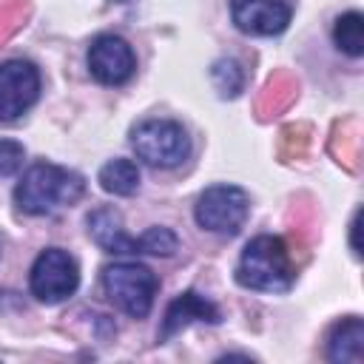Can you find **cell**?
<instances>
[{"label":"cell","instance_id":"obj_14","mask_svg":"<svg viewBox=\"0 0 364 364\" xmlns=\"http://www.w3.org/2000/svg\"><path fill=\"white\" fill-rule=\"evenodd\" d=\"M333 40L336 46L350 54V57H361L364 54V17L358 11H347L336 20V28H333Z\"/></svg>","mask_w":364,"mask_h":364},{"label":"cell","instance_id":"obj_2","mask_svg":"<svg viewBox=\"0 0 364 364\" xmlns=\"http://www.w3.org/2000/svg\"><path fill=\"white\" fill-rule=\"evenodd\" d=\"M236 282L262 293H284L293 284V262L284 239L256 236L242 250L236 264Z\"/></svg>","mask_w":364,"mask_h":364},{"label":"cell","instance_id":"obj_16","mask_svg":"<svg viewBox=\"0 0 364 364\" xmlns=\"http://www.w3.org/2000/svg\"><path fill=\"white\" fill-rule=\"evenodd\" d=\"M176 236L168 228H151L139 236V253H151V256H171L176 250Z\"/></svg>","mask_w":364,"mask_h":364},{"label":"cell","instance_id":"obj_7","mask_svg":"<svg viewBox=\"0 0 364 364\" xmlns=\"http://www.w3.org/2000/svg\"><path fill=\"white\" fill-rule=\"evenodd\" d=\"M40 94V71L28 60H9L0 65V119H17Z\"/></svg>","mask_w":364,"mask_h":364},{"label":"cell","instance_id":"obj_11","mask_svg":"<svg viewBox=\"0 0 364 364\" xmlns=\"http://www.w3.org/2000/svg\"><path fill=\"white\" fill-rule=\"evenodd\" d=\"M191 321H210V324H216V321H219V310H216L208 299H202L199 293H193V290L182 293V296L168 307L159 338H162V341H165V338H171L173 333L185 330Z\"/></svg>","mask_w":364,"mask_h":364},{"label":"cell","instance_id":"obj_4","mask_svg":"<svg viewBox=\"0 0 364 364\" xmlns=\"http://www.w3.org/2000/svg\"><path fill=\"white\" fill-rule=\"evenodd\" d=\"M131 145L136 156L154 168H176L191 154V139L185 128L173 119H145L131 131Z\"/></svg>","mask_w":364,"mask_h":364},{"label":"cell","instance_id":"obj_18","mask_svg":"<svg viewBox=\"0 0 364 364\" xmlns=\"http://www.w3.org/2000/svg\"><path fill=\"white\" fill-rule=\"evenodd\" d=\"M350 228H353V250H355V256H358V253H361V250H358V213H355V219H353Z\"/></svg>","mask_w":364,"mask_h":364},{"label":"cell","instance_id":"obj_12","mask_svg":"<svg viewBox=\"0 0 364 364\" xmlns=\"http://www.w3.org/2000/svg\"><path fill=\"white\" fill-rule=\"evenodd\" d=\"M327 355H330V361H338V364H361L364 361V324H361V318L350 316L333 327L330 341H327Z\"/></svg>","mask_w":364,"mask_h":364},{"label":"cell","instance_id":"obj_3","mask_svg":"<svg viewBox=\"0 0 364 364\" xmlns=\"http://www.w3.org/2000/svg\"><path fill=\"white\" fill-rule=\"evenodd\" d=\"M102 284L108 299L128 316L142 318L151 313L154 293H156V276L151 267L139 262H117L102 270Z\"/></svg>","mask_w":364,"mask_h":364},{"label":"cell","instance_id":"obj_15","mask_svg":"<svg viewBox=\"0 0 364 364\" xmlns=\"http://www.w3.org/2000/svg\"><path fill=\"white\" fill-rule=\"evenodd\" d=\"M210 80L222 97H236L245 85V74L236 60H216L210 68Z\"/></svg>","mask_w":364,"mask_h":364},{"label":"cell","instance_id":"obj_8","mask_svg":"<svg viewBox=\"0 0 364 364\" xmlns=\"http://www.w3.org/2000/svg\"><path fill=\"white\" fill-rule=\"evenodd\" d=\"M88 68L97 82L102 85H122L134 77L136 60L131 46L117 34H100L94 37L88 48Z\"/></svg>","mask_w":364,"mask_h":364},{"label":"cell","instance_id":"obj_9","mask_svg":"<svg viewBox=\"0 0 364 364\" xmlns=\"http://www.w3.org/2000/svg\"><path fill=\"white\" fill-rule=\"evenodd\" d=\"M290 3L284 0H230V17L245 34H282L290 23Z\"/></svg>","mask_w":364,"mask_h":364},{"label":"cell","instance_id":"obj_17","mask_svg":"<svg viewBox=\"0 0 364 364\" xmlns=\"http://www.w3.org/2000/svg\"><path fill=\"white\" fill-rule=\"evenodd\" d=\"M26 148L14 139H0V176H14L23 168Z\"/></svg>","mask_w":364,"mask_h":364},{"label":"cell","instance_id":"obj_19","mask_svg":"<svg viewBox=\"0 0 364 364\" xmlns=\"http://www.w3.org/2000/svg\"><path fill=\"white\" fill-rule=\"evenodd\" d=\"M0 256H3V236H0Z\"/></svg>","mask_w":364,"mask_h":364},{"label":"cell","instance_id":"obj_5","mask_svg":"<svg viewBox=\"0 0 364 364\" xmlns=\"http://www.w3.org/2000/svg\"><path fill=\"white\" fill-rule=\"evenodd\" d=\"M247 210H250V202H247V193L242 188H236V185H213L199 196L196 222H199V228H205L210 233L233 236L245 225Z\"/></svg>","mask_w":364,"mask_h":364},{"label":"cell","instance_id":"obj_13","mask_svg":"<svg viewBox=\"0 0 364 364\" xmlns=\"http://www.w3.org/2000/svg\"><path fill=\"white\" fill-rule=\"evenodd\" d=\"M100 185L105 193L114 196H131L139 188V168L131 159H111L100 171Z\"/></svg>","mask_w":364,"mask_h":364},{"label":"cell","instance_id":"obj_1","mask_svg":"<svg viewBox=\"0 0 364 364\" xmlns=\"http://www.w3.org/2000/svg\"><path fill=\"white\" fill-rule=\"evenodd\" d=\"M82 193H85V179L80 173L51 165V162H37L17 182L14 202L20 210L31 216H46V213L74 205Z\"/></svg>","mask_w":364,"mask_h":364},{"label":"cell","instance_id":"obj_10","mask_svg":"<svg viewBox=\"0 0 364 364\" xmlns=\"http://www.w3.org/2000/svg\"><path fill=\"white\" fill-rule=\"evenodd\" d=\"M91 239L108 253H139V239L128 236L122 228V216L114 208H97L88 213Z\"/></svg>","mask_w":364,"mask_h":364},{"label":"cell","instance_id":"obj_6","mask_svg":"<svg viewBox=\"0 0 364 364\" xmlns=\"http://www.w3.org/2000/svg\"><path fill=\"white\" fill-rule=\"evenodd\" d=\"M31 293L46 301V304H57L63 299H68L77 284H80V270L77 262L60 250V247H48L37 256V262L31 264Z\"/></svg>","mask_w":364,"mask_h":364}]
</instances>
